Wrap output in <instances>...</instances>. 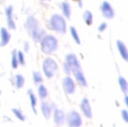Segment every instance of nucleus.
I'll list each match as a JSON object with an SVG mask.
<instances>
[{
    "mask_svg": "<svg viewBox=\"0 0 128 127\" xmlns=\"http://www.w3.org/2000/svg\"><path fill=\"white\" fill-rule=\"evenodd\" d=\"M83 20H84V22H86L88 26L92 25V22H93V15H92V12H91L90 10H86L83 12Z\"/></svg>",
    "mask_w": 128,
    "mask_h": 127,
    "instance_id": "nucleus-21",
    "label": "nucleus"
},
{
    "mask_svg": "<svg viewBox=\"0 0 128 127\" xmlns=\"http://www.w3.org/2000/svg\"><path fill=\"white\" fill-rule=\"evenodd\" d=\"M118 83H119V87H120V89H122V91L126 94H127V90H128V82H127V80L124 78V76H119V78H118Z\"/></svg>",
    "mask_w": 128,
    "mask_h": 127,
    "instance_id": "nucleus-22",
    "label": "nucleus"
},
{
    "mask_svg": "<svg viewBox=\"0 0 128 127\" xmlns=\"http://www.w3.org/2000/svg\"><path fill=\"white\" fill-rule=\"evenodd\" d=\"M80 107H81V110L83 112V115L86 117V118H92V109H91L90 102L86 98H83L81 100V104H80Z\"/></svg>",
    "mask_w": 128,
    "mask_h": 127,
    "instance_id": "nucleus-12",
    "label": "nucleus"
},
{
    "mask_svg": "<svg viewBox=\"0 0 128 127\" xmlns=\"http://www.w3.org/2000/svg\"><path fill=\"white\" fill-rule=\"evenodd\" d=\"M33 80H34V83L35 84H40V83L43 82V76L42 74L40 73L38 71H34L33 72Z\"/></svg>",
    "mask_w": 128,
    "mask_h": 127,
    "instance_id": "nucleus-24",
    "label": "nucleus"
},
{
    "mask_svg": "<svg viewBox=\"0 0 128 127\" xmlns=\"http://www.w3.org/2000/svg\"><path fill=\"white\" fill-rule=\"evenodd\" d=\"M42 68H43V72H44L45 76H46L47 79L53 78L58 69L56 61L52 58H45L44 61H43Z\"/></svg>",
    "mask_w": 128,
    "mask_h": 127,
    "instance_id": "nucleus-3",
    "label": "nucleus"
},
{
    "mask_svg": "<svg viewBox=\"0 0 128 127\" xmlns=\"http://www.w3.org/2000/svg\"><path fill=\"white\" fill-rule=\"evenodd\" d=\"M107 27H108L107 22H101V24L99 25V27H98V30L99 32H104L107 29Z\"/></svg>",
    "mask_w": 128,
    "mask_h": 127,
    "instance_id": "nucleus-30",
    "label": "nucleus"
},
{
    "mask_svg": "<svg viewBox=\"0 0 128 127\" xmlns=\"http://www.w3.org/2000/svg\"><path fill=\"white\" fill-rule=\"evenodd\" d=\"M24 26H25L26 32L29 34V35H30L32 32H33L35 28H37L40 25H38V20L36 19L34 16H29V17H27V19H26V22H25Z\"/></svg>",
    "mask_w": 128,
    "mask_h": 127,
    "instance_id": "nucleus-9",
    "label": "nucleus"
},
{
    "mask_svg": "<svg viewBox=\"0 0 128 127\" xmlns=\"http://www.w3.org/2000/svg\"><path fill=\"white\" fill-rule=\"evenodd\" d=\"M63 70H64V72H65V74H68V76L71 74V72H72V68H71L66 62L63 63Z\"/></svg>",
    "mask_w": 128,
    "mask_h": 127,
    "instance_id": "nucleus-28",
    "label": "nucleus"
},
{
    "mask_svg": "<svg viewBox=\"0 0 128 127\" xmlns=\"http://www.w3.org/2000/svg\"><path fill=\"white\" fill-rule=\"evenodd\" d=\"M116 46H117L119 55L122 58V60L128 61V51H127V47H126V45H125V43L122 42V40H117V42H116Z\"/></svg>",
    "mask_w": 128,
    "mask_h": 127,
    "instance_id": "nucleus-14",
    "label": "nucleus"
},
{
    "mask_svg": "<svg viewBox=\"0 0 128 127\" xmlns=\"http://www.w3.org/2000/svg\"><path fill=\"white\" fill-rule=\"evenodd\" d=\"M18 60H17V55H16V51H12L11 54V68L12 69H17L18 68Z\"/></svg>",
    "mask_w": 128,
    "mask_h": 127,
    "instance_id": "nucleus-27",
    "label": "nucleus"
},
{
    "mask_svg": "<svg viewBox=\"0 0 128 127\" xmlns=\"http://www.w3.org/2000/svg\"><path fill=\"white\" fill-rule=\"evenodd\" d=\"M63 90L66 94H73L75 92V82L71 76H65L62 81Z\"/></svg>",
    "mask_w": 128,
    "mask_h": 127,
    "instance_id": "nucleus-6",
    "label": "nucleus"
},
{
    "mask_svg": "<svg viewBox=\"0 0 128 127\" xmlns=\"http://www.w3.org/2000/svg\"><path fill=\"white\" fill-rule=\"evenodd\" d=\"M73 1H75V0H73Z\"/></svg>",
    "mask_w": 128,
    "mask_h": 127,
    "instance_id": "nucleus-35",
    "label": "nucleus"
},
{
    "mask_svg": "<svg viewBox=\"0 0 128 127\" xmlns=\"http://www.w3.org/2000/svg\"><path fill=\"white\" fill-rule=\"evenodd\" d=\"M12 83L16 86L17 89H22L25 84V78L22 76V74H16L15 78L12 79Z\"/></svg>",
    "mask_w": 128,
    "mask_h": 127,
    "instance_id": "nucleus-19",
    "label": "nucleus"
},
{
    "mask_svg": "<svg viewBox=\"0 0 128 127\" xmlns=\"http://www.w3.org/2000/svg\"><path fill=\"white\" fill-rule=\"evenodd\" d=\"M16 55H17V60H18V64L20 65H25L26 61H25V55L22 51H16Z\"/></svg>",
    "mask_w": 128,
    "mask_h": 127,
    "instance_id": "nucleus-25",
    "label": "nucleus"
},
{
    "mask_svg": "<svg viewBox=\"0 0 128 127\" xmlns=\"http://www.w3.org/2000/svg\"><path fill=\"white\" fill-rule=\"evenodd\" d=\"M44 1H50V0H44Z\"/></svg>",
    "mask_w": 128,
    "mask_h": 127,
    "instance_id": "nucleus-34",
    "label": "nucleus"
},
{
    "mask_svg": "<svg viewBox=\"0 0 128 127\" xmlns=\"http://www.w3.org/2000/svg\"><path fill=\"white\" fill-rule=\"evenodd\" d=\"M65 120L68 123V127H80L82 125V118L81 115L76 110H71L65 116Z\"/></svg>",
    "mask_w": 128,
    "mask_h": 127,
    "instance_id": "nucleus-4",
    "label": "nucleus"
},
{
    "mask_svg": "<svg viewBox=\"0 0 128 127\" xmlns=\"http://www.w3.org/2000/svg\"><path fill=\"white\" fill-rule=\"evenodd\" d=\"M40 50L44 54L46 55H50V54L54 53V52L58 50V38L54 35H51V34H45L43 36V38L40 40Z\"/></svg>",
    "mask_w": 128,
    "mask_h": 127,
    "instance_id": "nucleus-1",
    "label": "nucleus"
},
{
    "mask_svg": "<svg viewBox=\"0 0 128 127\" xmlns=\"http://www.w3.org/2000/svg\"><path fill=\"white\" fill-rule=\"evenodd\" d=\"M0 96H1V90H0Z\"/></svg>",
    "mask_w": 128,
    "mask_h": 127,
    "instance_id": "nucleus-33",
    "label": "nucleus"
},
{
    "mask_svg": "<svg viewBox=\"0 0 128 127\" xmlns=\"http://www.w3.org/2000/svg\"><path fill=\"white\" fill-rule=\"evenodd\" d=\"M12 112H14V115H15L16 117H17L19 120H22V122H24L25 120V115L22 112V110L20 109H17V108H12Z\"/></svg>",
    "mask_w": 128,
    "mask_h": 127,
    "instance_id": "nucleus-26",
    "label": "nucleus"
},
{
    "mask_svg": "<svg viewBox=\"0 0 128 127\" xmlns=\"http://www.w3.org/2000/svg\"><path fill=\"white\" fill-rule=\"evenodd\" d=\"M27 94H28V97H29V102H30L32 109H33V112L36 114V112H37V110H36V106H37V97L35 96V94L33 92V90H28Z\"/></svg>",
    "mask_w": 128,
    "mask_h": 127,
    "instance_id": "nucleus-18",
    "label": "nucleus"
},
{
    "mask_svg": "<svg viewBox=\"0 0 128 127\" xmlns=\"http://www.w3.org/2000/svg\"><path fill=\"white\" fill-rule=\"evenodd\" d=\"M53 109H55L54 104H50V102H47V101H42V104H40V112H42L43 116L46 119H48L50 117L52 116Z\"/></svg>",
    "mask_w": 128,
    "mask_h": 127,
    "instance_id": "nucleus-8",
    "label": "nucleus"
},
{
    "mask_svg": "<svg viewBox=\"0 0 128 127\" xmlns=\"http://www.w3.org/2000/svg\"><path fill=\"white\" fill-rule=\"evenodd\" d=\"M65 62L68 63V64L70 65L72 69H78V68H81V66H80V62H79V60H78L76 55H75V54H73V53H70V54H68V55H66Z\"/></svg>",
    "mask_w": 128,
    "mask_h": 127,
    "instance_id": "nucleus-15",
    "label": "nucleus"
},
{
    "mask_svg": "<svg viewBox=\"0 0 128 127\" xmlns=\"http://www.w3.org/2000/svg\"><path fill=\"white\" fill-rule=\"evenodd\" d=\"M24 51L26 52V53H27V52H29V43L28 42H25L24 43Z\"/></svg>",
    "mask_w": 128,
    "mask_h": 127,
    "instance_id": "nucleus-31",
    "label": "nucleus"
},
{
    "mask_svg": "<svg viewBox=\"0 0 128 127\" xmlns=\"http://www.w3.org/2000/svg\"><path fill=\"white\" fill-rule=\"evenodd\" d=\"M61 10H62V16L64 18L68 19V18L71 17V6L68 2L63 1L62 4H61Z\"/></svg>",
    "mask_w": 128,
    "mask_h": 127,
    "instance_id": "nucleus-17",
    "label": "nucleus"
},
{
    "mask_svg": "<svg viewBox=\"0 0 128 127\" xmlns=\"http://www.w3.org/2000/svg\"><path fill=\"white\" fill-rule=\"evenodd\" d=\"M70 33H71L72 38L74 40V42L76 43V44H81V40H80L79 34H78V30H76V28H75L74 26H71L70 27Z\"/></svg>",
    "mask_w": 128,
    "mask_h": 127,
    "instance_id": "nucleus-23",
    "label": "nucleus"
},
{
    "mask_svg": "<svg viewBox=\"0 0 128 127\" xmlns=\"http://www.w3.org/2000/svg\"><path fill=\"white\" fill-rule=\"evenodd\" d=\"M52 115H53L54 123H55L58 126H61V125H63V124L65 123V114H64L63 110L55 108V109H53Z\"/></svg>",
    "mask_w": 128,
    "mask_h": 127,
    "instance_id": "nucleus-10",
    "label": "nucleus"
},
{
    "mask_svg": "<svg viewBox=\"0 0 128 127\" xmlns=\"http://www.w3.org/2000/svg\"><path fill=\"white\" fill-rule=\"evenodd\" d=\"M48 26L50 29H52L53 32L58 34H64L66 32V22L65 18L62 15L58 14H54L51 16L48 22Z\"/></svg>",
    "mask_w": 128,
    "mask_h": 127,
    "instance_id": "nucleus-2",
    "label": "nucleus"
},
{
    "mask_svg": "<svg viewBox=\"0 0 128 127\" xmlns=\"http://www.w3.org/2000/svg\"><path fill=\"white\" fill-rule=\"evenodd\" d=\"M10 38H11L10 33L7 30V28L2 27V28L0 29V46L4 47L9 42H10Z\"/></svg>",
    "mask_w": 128,
    "mask_h": 127,
    "instance_id": "nucleus-13",
    "label": "nucleus"
},
{
    "mask_svg": "<svg viewBox=\"0 0 128 127\" xmlns=\"http://www.w3.org/2000/svg\"><path fill=\"white\" fill-rule=\"evenodd\" d=\"M71 73L74 74V79L75 82H78V84L81 86V87L86 88L88 86V82H86V79L84 76L83 71L81 70V68H78V69H72V72Z\"/></svg>",
    "mask_w": 128,
    "mask_h": 127,
    "instance_id": "nucleus-7",
    "label": "nucleus"
},
{
    "mask_svg": "<svg viewBox=\"0 0 128 127\" xmlns=\"http://www.w3.org/2000/svg\"><path fill=\"white\" fill-rule=\"evenodd\" d=\"M124 100H125V105L128 106V96H127V94H125V98H124Z\"/></svg>",
    "mask_w": 128,
    "mask_h": 127,
    "instance_id": "nucleus-32",
    "label": "nucleus"
},
{
    "mask_svg": "<svg viewBox=\"0 0 128 127\" xmlns=\"http://www.w3.org/2000/svg\"><path fill=\"white\" fill-rule=\"evenodd\" d=\"M45 35V30L43 28H40V26L37 27V28H35L33 32H32V34H30V36H32V38H33L35 42H40V40L43 38V36Z\"/></svg>",
    "mask_w": 128,
    "mask_h": 127,
    "instance_id": "nucleus-16",
    "label": "nucleus"
},
{
    "mask_svg": "<svg viewBox=\"0 0 128 127\" xmlns=\"http://www.w3.org/2000/svg\"><path fill=\"white\" fill-rule=\"evenodd\" d=\"M6 17H7L8 28H10L11 30L16 29V24H15V20H14V7L11 4L6 8Z\"/></svg>",
    "mask_w": 128,
    "mask_h": 127,
    "instance_id": "nucleus-11",
    "label": "nucleus"
},
{
    "mask_svg": "<svg viewBox=\"0 0 128 127\" xmlns=\"http://www.w3.org/2000/svg\"><path fill=\"white\" fill-rule=\"evenodd\" d=\"M122 119H124L125 123H128V112L126 109L122 110Z\"/></svg>",
    "mask_w": 128,
    "mask_h": 127,
    "instance_id": "nucleus-29",
    "label": "nucleus"
},
{
    "mask_svg": "<svg viewBox=\"0 0 128 127\" xmlns=\"http://www.w3.org/2000/svg\"><path fill=\"white\" fill-rule=\"evenodd\" d=\"M47 96H48L47 88L45 87L44 84H42V83H40V84L38 86V97H40L42 100H44V99L47 98Z\"/></svg>",
    "mask_w": 128,
    "mask_h": 127,
    "instance_id": "nucleus-20",
    "label": "nucleus"
},
{
    "mask_svg": "<svg viewBox=\"0 0 128 127\" xmlns=\"http://www.w3.org/2000/svg\"><path fill=\"white\" fill-rule=\"evenodd\" d=\"M100 11H101L102 16L106 19H112L115 17V10L114 7L110 4V2L108 1H102L100 4Z\"/></svg>",
    "mask_w": 128,
    "mask_h": 127,
    "instance_id": "nucleus-5",
    "label": "nucleus"
}]
</instances>
